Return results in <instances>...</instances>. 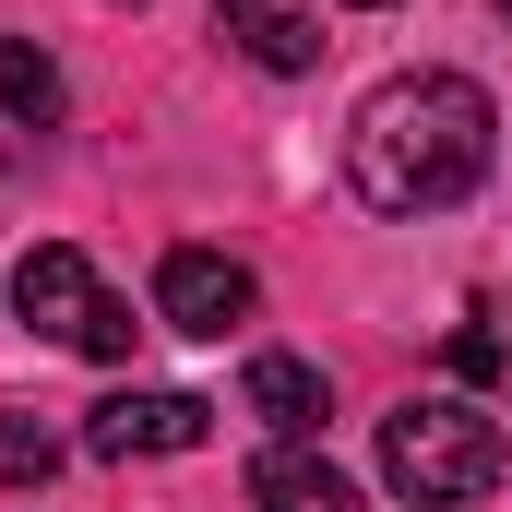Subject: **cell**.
I'll return each mask as SVG.
<instances>
[{
	"instance_id": "cell-1",
	"label": "cell",
	"mask_w": 512,
	"mask_h": 512,
	"mask_svg": "<svg viewBox=\"0 0 512 512\" xmlns=\"http://www.w3.org/2000/svg\"><path fill=\"white\" fill-rule=\"evenodd\" d=\"M501 155V108L465 72H393L346 120V179L370 215H453Z\"/></svg>"
},
{
	"instance_id": "cell-2",
	"label": "cell",
	"mask_w": 512,
	"mask_h": 512,
	"mask_svg": "<svg viewBox=\"0 0 512 512\" xmlns=\"http://www.w3.org/2000/svg\"><path fill=\"white\" fill-rule=\"evenodd\" d=\"M382 477H393V501H417V512L489 501V489H501V417H477V405H453V393L393 405L382 417Z\"/></svg>"
},
{
	"instance_id": "cell-3",
	"label": "cell",
	"mask_w": 512,
	"mask_h": 512,
	"mask_svg": "<svg viewBox=\"0 0 512 512\" xmlns=\"http://www.w3.org/2000/svg\"><path fill=\"white\" fill-rule=\"evenodd\" d=\"M12 310H24L48 346H72V358H131V334H143L120 298L96 286V262L72 251V239H36V251L12 262Z\"/></svg>"
},
{
	"instance_id": "cell-4",
	"label": "cell",
	"mask_w": 512,
	"mask_h": 512,
	"mask_svg": "<svg viewBox=\"0 0 512 512\" xmlns=\"http://www.w3.org/2000/svg\"><path fill=\"white\" fill-rule=\"evenodd\" d=\"M155 310H167V334L227 346V334L262 310V286H251V262H227V251H203V239H179V251L155 262Z\"/></svg>"
},
{
	"instance_id": "cell-5",
	"label": "cell",
	"mask_w": 512,
	"mask_h": 512,
	"mask_svg": "<svg viewBox=\"0 0 512 512\" xmlns=\"http://www.w3.org/2000/svg\"><path fill=\"white\" fill-rule=\"evenodd\" d=\"M203 429H215V405H203V393H108V405L84 417V453H96V465H143V453H203Z\"/></svg>"
},
{
	"instance_id": "cell-6",
	"label": "cell",
	"mask_w": 512,
	"mask_h": 512,
	"mask_svg": "<svg viewBox=\"0 0 512 512\" xmlns=\"http://www.w3.org/2000/svg\"><path fill=\"white\" fill-rule=\"evenodd\" d=\"M251 512H358V489L322 465V453H298V441H274L251 465Z\"/></svg>"
},
{
	"instance_id": "cell-7",
	"label": "cell",
	"mask_w": 512,
	"mask_h": 512,
	"mask_svg": "<svg viewBox=\"0 0 512 512\" xmlns=\"http://www.w3.org/2000/svg\"><path fill=\"white\" fill-rule=\"evenodd\" d=\"M215 12H227V36L251 48L262 72H310V60H322V24L286 12V0H215Z\"/></svg>"
},
{
	"instance_id": "cell-8",
	"label": "cell",
	"mask_w": 512,
	"mask_h": 512,
	"mask_svg": "<svg viewBox=\"0 0 512 512\" xmlns=\"http://www.w3.org/2000/svg\"><path fill=\"white\" fill-rule=\"evenodd\" d=\"M251 417H274L286 441H310V429L334 417V382H322L310 358H251Z\"/></svg>"
},
{
	"instance_id": "cell-9",
	"label": "cell",
	"mask_w": 512,
	"mask_h": 512,
	"mask_svg": "<svg viewBox=\"0 0 512 512\" xmlns=\"http://www.w3.org/2000/svg\"><path fill=\"white\" fill-rule=\"evenodd\" d=\"M0 108H12L24 131H48V120H60V60L24 48V36H0Z\"/></svg>"
},
{
	"instance_id": "cell-10",
	"label": "cell",
	"mask_w": 512,
	"mask_h": 512,
	"mask_svg": "<svg viewBox=\"0 0 512 512\" xmlns=\"http://www.w3.org/2000/svg\"><path fill=\"white\" fill-rule=\"evenodd\" d=\"M48 477H60V429L0 405V489H48Z\"/></svg>"
},
{
	"instance_id": "cell-11",
	"label": "cell",
	"mask_w": 512,
	"mask_h": 512,
	"mask_svg": "<svg viewBox=\"0 0 512 512\" xmlns=\"http://www.w3.org/2000/svg\"><path fill=\"white\" fill-rule=\"evenodd\" d=\"M453 370H465V382H489V370H501V334H489V322H465V334H453Z\"/></svg>"
},
{
	"instance_id": "cell-12",
	"label": "cell",
	"mask_w": 512,
	"mask_h": 512,
	"mask_svg": "<svg viewBox=\"0 0 512 512\" xmlns=\"http://www.w3.org/2000/svg\"><path fill=\"white\" fill-rule=\"evenodd\" d=\"M346 12H393V0H346Z\"/></svg>"
},
{
	"instance_id": "cell-13",
	"label": "cell",
	"mask_w": 512,
	"mask_h": 512,
	"mask_svg": "<svg viewBox=\"0 0 512 512\" xmlns=\"http://www.w3.org/2000/svg\"><path fill=\"white\" fill-rule=\"evenodd\" d=\"M501 24H512V0H501Z\"/></svg>"
},
{
	"instance_id": "cell-14",
	"label": "cell",
	"mask_w": 512,
	"mask_h": 512,
	"mask_svg": "<svg viewBox=\"0 0 512 512\" xmlns=\"http://www.w3.org/2000/svg\"><path fill=\"white\" fill-rule=\"evenodd\" d=\"M131 12H143V0H131Z\"/></svg>"
}]
</instances>
